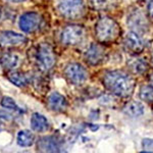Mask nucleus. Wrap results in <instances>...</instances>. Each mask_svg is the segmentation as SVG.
<instances>
[{
	"instance_id": "obj_20",
	"label": "nucleus",
	"mask_w": 153,
	"mask_h": 153,
	"mask_svg": "<svg viewBox=\"0 0 153 153\" xmlns=\"http://www.w3.org/2000/svg\"><path fill=\"white\" fill-rule=\"evenodd\" d=\"M93 7L98 10H107L115 6L117 0H92Z\"/></svg>"
},
{
	"instance_id": "obj_1",
	"label": "nucleus",
	"mask_w": 153,
	"mask_h": 153,
	"mask_svg": "<svg viewBox=\"0 0 153 153\" xmlns=\"http://www.w3.org/2000/svg\"><path fill=\"white\" fill-rule=\"evenodd\" d=\"M104 86L118 97H129L135 89L132 76L123 71H109L103 75Z\"/></svg>"
},
{
	"instance_id": "obj_18",
	"label": "nucleus",
	"mask_w": 153,
	"mask_h": 153,
	"mask_svg": "<svg viewBox=\"0 0 153 153\" xmlns=\"http://www.w3.org/2000/svg\"><path fill=\"white\" fill-rule=\"evenodd\" d=\"M9 81L14 84L18 87H25L27 84L29 83V79L25 74L19 73V71H13V73H10L8 76Z\"/></svg>"
},
{
	"instance_id": "obj_6",
	"label": "nucleus",
	"mask_w": 153,
	"mask_h": 153,
	"mask_svg": "<svg viewBox=\"0 0 153 153\" xmlns=\"http://www.w3.org/2000/svg\"><path fill=\"white\" fill-rule=\"evenodd\" d=\"M65 75L74 85H82L88 79V71H86V68L76 62L70 63L65 66Z\"/></svg>"
},
{
	"instance_id": "obj_26",
	"label": "nucleus",
	"mask_w": 153,
	"mask_h": 153,
	"mask_svg": "<svg viewBox=\"0 0 153 153\" xmlns=\"http://www.w3.org/2000/svg\"><path fill=\"white\" fill-rule=\"evenodd\" d=\"M8 1L16 2V3H18V2H23V1H25V0H8Z\"/></svg>"
},
{
	"instance_id": "obj_27",
	"label": "nucleus",
	"mask_w": 153,
	"mask_h": 153,
	"mask_svg": "<svg viewBox=\"0 0 153 153\" xmlns=\"http://www.w3.org/2000/svg\"><path fill=\"white\" fill-rule=\"evenodd\" d=\"M150 86L153 88V75L151 76V78H150Z\"/></svg>"
},
{
	"instance_id": "obj_5",
	"label": "nucleus",
	"mask_w": 153,
	"mask_h": 153,
	"mask_svg": "<svg viewBox=\"0 0 153 153\" xmlns=\"http://www.w3.org/2000/svg\"><path fill=\"white\" fill-rule=\"evenodd\" d=\"M85 38V30L78 25H70L63 29L60 40L65 45H76Z\"/></svg>"
},
{
	"instance_id": "obj_12",
	"label": "nucleus",
	"mask_w": 153,
	"mask_h": 153,
	"mask_svg": "<svg viewBox=\"0 0 153 153\" xmlns=\"http://www.w3.org/2000/svg\"><path fill=\"white\" fill-rule=\"evenodd\" d=\"M27 42V38L22 34L12 31H4L0 33V44L4 46L19 45Z\"/></svg>"
},
{
	"instance_id": "obj_9",
	"label": "nucleus",
	"mask_w": 153,
	"mask_h": 153,
	"mask_svg": "<svg viewBox=\"0 0 153 153\" xmlns=\"http://www.w3.org/2000/svg\"><path fill=\"white\" fill-rule=\"evenodd\" d=\"M37 148L41 152H61L62 142L55 136H45L38 140Z\"/></svg>"
},
{
	"instance_id": "obj_7",
	"label": "nucleus",
	"mask_w": 153,
	"mask_h": 153,
	"mask_svg": "<svg viewBox=\"0 0 153 153\" xmlns=\"http://www.w3.org/2000/svg\"><path fill=\"white\" fill-rule=\"evenodd\" d=\"M128 25L132 31L137 32V33H144L149 28V24L143 12L140 9H136L132 11L128 16Z\"/></svg>"
},
{
	"instance_id": "obj_24",
	"label": "nucleus",
	"mask_w": 153,
	"mask_h": 153,
	"mask_svg": "<svg viewBox=\"0 0 153 153\" xmlns=\"http://www.w3.org/2000/svg\"><path fill=\"white\" fill-rule=\"evenodd\" d=\"M0 118L4 120H11V115L9 113H7L6 111H3V110H0Z\"/></svg>"
},
{
	"instance_id": "obj_23",
	"label": "nucleus",
	"mask_w": 153,
	"mask_h": 153,
	"mask_svg": "<svg viewBox=\"0 0 153 153\" xmlns=\"http://www.w3.org/2000/svg\"><path fill=\"white\" fill-rule=\"evenodd\" d=\"M142 148L145 152H153V139L145 138L142 141Z\"/></svg>"
},
{
	"instance_id": "obj_22",
	"label": "nucleus",
	"mask_w": 153,
	"mask_h": 153,
	"mask_svg": "<svg viewBox=\"0 0 153 153\" xmlns=\"http://www.w3.org/2000/svg\"><path fill=\"white\" fill-rule=\"evenodd\" d=\"M1 105H2V107L6 108V109H10V110H16L19 108L16 101L12 99L11 97H8V96H5V97L2 98Z\"/></svg>"
},
{
	"instance_id": "obj_21",
	"label": "nucleus",
	"mask_w": 153,
	"mask_h": 153,
	"mask_svg": "<svg viewBox=\"0 0 153 153\" xmlns=\"http://www.w3.org/2000/svg\"><path fill=\"white\" fill-rule=\"evenodd\" d=\"M140 98L146 102H153V88L151 86H143L140 89Z\"/></svg>"
},
{
	"instance_id": "obj_2",
	"label": "nucleus",
	"mask_w": 153,
	"mask_h": 153,
	"mask_svg": "<svg viewBox=\"0 0 153 153\" xmlns=\"http://www.w3.org/2000/svg\"><path fill=\"white\" fill-rule=\"evenodd\" d=\"M120 26L114 19L108 16L101 18L95 25L96 38L102 43L115 41L120 36Z\"/></svg>"
},
{
	"instance_id": "obj_8",
	"label": "nucleus",
	"mask_w": 153,
	"mask_h": 153,
	"mask_svg": "<svg viewBox=\"0 0 153 153\" xmlns=\"http://www.w3.org/2000/svg\"><path fill=\"white\" fill-rule=\"evenodd\" d=\"M41 16L37 12H26L19 19V28L25 33H33L39 28Z\"/></svg>"
},
{
	"instance_id": "obj_10",
	"label": "nucleus",
	"mask_w": 153,
	"mask_h": 153,
	"mask_svg": "<svg viewBox=\"0 0 153 153\" xmlns=\"http://www.w3.org/2000/svg\"><path fill=\"white\" fill-rule=\"evenodd\" d=\"M125 46L131 52L138 54L144 50L145 43L139 33L132 31L128 33L125 37Z\"/></svg>"
},
{
	"instance_id": "obj_17",
	"label": "nucleus",
	"mask_w": 153,
	"mask_h": 153,
	"mask_svg": "<svg viewBox=\"0 0 153 153\" xmlns=\"http://www.w3.org/2000/svg\"><path fill=\"white\" fill-rule=\"evenodd\" d=\"M16 142L21 147H30L35 142V136L31 133V131L22 130L18 133Z\"/></svg>"
},
{
	"instance_id": "obj_13",
	"label": "nucleus",
	"mask_w": 153,
	"mask_h": 153,
	"mask_svg": "<svg viewBox=\"0 0 153 153\" xmlns=\"http://www.w3.org/2000/svg\"><path fill=\"white\" fill-rule=\"evenodd\" d=\"M47 104L51 110L56 112H61L65 111L66 107H68V101H66L65 96L61 95L60 93L53 92L49 95L47 99Z\"/></svg>"
},
{
	"instance_id": "obj_29",
	"label": "nucleus",
	"mask_w": 153,
	"mask_h": 153,
	"mask_svg": "<svg viewBox=\"0 0 153 153\" xmlns=\"http://www.w3.org/2000/svg\"><path fill=\"white\" fill-rule=\"evenodd\" d=\"M152 62H153V52H152Z\"/></svg>"
},
{
	"instance_id": "obj_28",
	"label": "nucleus",
	"mask_w": 153,
	"mask_h": 153,
	"mask_svg": "<svg viewBox=\"0 0 153 153\" xmlns=\"http://www.w3.org/2000/svg\"><path fill=\"white\" fill-rule=\"evenodd\" d=\"M0 16H1V7H0Z\"/></svg>"
},
{
	"instance_id": "obj_16",
	"label": "nucleus",
	"mask_w": 153,
	"mask_h": 153,
	"mask_svg": "<svg viewBox=\"0 0 153 153\" xmlns=\"http://www.w3.org/2000/svg\"><path fill=\"white\" fill-rule=\"evenodd\" d=\"M124 112L131 117H140L144 114V105L139 101H131L124 107Z\"/></svg>"
},
{
	"instance_id": "obj_11",
	"label": "nucleus",
	"mask_w": 153,
	"mask_h": 153,
	"mask_svg": "<svg viewBox=\"0 0 153 153\" xmlns=\"http://www.w3.org/2000/svg\"><path fill=\"white\" fill-rule=\"evenodd\" d=\"M104 49L98 44H91L85 52V59L92 65H99L104 59Z\"/></svg>"
},
{
	"instance_id": "obj_19",
	"label": "nucleus",
	"mask_w": 153,
	"mask_h": 153,
	"mask_svg": "<svg viewBox=\"0 0 153 153\" xmlns=\"http://www.w3.org/2000/svg\"><path fill=\"white\" fill-rule=\"evenodd\" d=\"M0 63L3 68H13L18 65L19 63V57L18 55L12 53L4 54L1 58H0Z\"/></svg>"
},
{
	"instance_id": "obj_25",
	"label": "nucleus",
	"mask_w": 153,
	"mask_h": 153,
	"mask_svg": "<svg viewBox=\"0 0 153 153\" xmlns=\"http://www.w3.org/2000/svg\"><path fill=\"white\" fill-rule=\"evenodd\" d=\"M148 12H149L150 16L153 19V0H151L148 4Z\"/></svg>"
},
{
	"instance_id": "obj_15",
	"label": "nucleus",
	"mask_w": 153,
	"mask_h": 153,
	"mask_svg": "<svg viewBox=\"0 0 153 153\" xmlns=\"http://www.w3.org/2000/svg\"><path fill=\"white\" fill-rule=\"evenodd\" d=\"M128 66H129L130 70L134 74L141 75V74L145 73L147 71L148 63L144 58L134 56V57L129 58V60H128Z\"/></svg>"
},
{
	"instance_id": "obj_14",
	"label": "nucleus",
	"mask_w": 153,
	"mask_h": 153,
	"mask_svg": "<svg viewBox=\"0 0 153 153\" xmlns=\"http://www.w3.org/2000/svg\"><path fill=\"white\" fill-rule=\"evenodd\" d=\"M31 128L35 132H45L49 129V123L44 115L40 114L38 112L33 113L31 117Z\"/></svg>"
},
{
	"instance_id": "obj_4",
	"label": "nucleus",
	"mask_w": 153,
	"mask_h": 153,
	"mask_svg": "<svg viewBox=\"0 0 153 153\" xmlns=\"http://www.w3.org/2000/svg\"><path fill=\"white\" fill-rule=\"evenodd\" d=\"M36 59L37 65H38L41 71H48L49 70H51L56 61L52 46L48 43L40 44L38 50H37Z\"/></svg>"
},
{
	"instance_id": "obj_3",
	"label": "nucleus",
	"mask_w": 153,
	"mask_h": 153,
	"mask_svg": "<svg viewBox=\"0 0 153 153\" xmlns=\"http://www.w3.org/2000/svg\"><path fill=\"white\" fill-rule=\"evenodd\" d=\"M56 8L63 18L76 19L81 18L84 12V1L83 0H57Z\"/></svg>"
}]
</instances>
